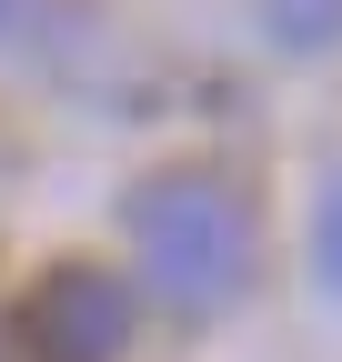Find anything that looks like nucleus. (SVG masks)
<instances>
[{"mask_svg":"<svg viewBox=\"0 0 342 362\" xmlns=\"http://www.w3.org/2000/svg\"><path fill=\"white\" fill-rule=\"evenodd\" d=\"M131 252H141V282L171 312H222L252 282V202L232 192L222 171H161L131 192Z\"/></svg>","mask_w":342,"mask_h":362,"instance_id":"1","label":"nucleus"},{"mask_svg":"<svg viewBox=\"0 0 342 362\" xmlns=\"http://www.w3.org/2000/svg\"><path fill=\"white\" fill-rule=\"evenodd\" d=\"M131 342V282L101 262H51L0 312V362H121Z\"/></svg>","mask_w":342,"mask_h":362,"instance_id":"2","label":"nucleus"},{"mask_svg":"<svg viewBox=\"0 0 342 362\" xmlns=\"http://www.w3.org/2000/svg\"><path fill=\"white\" fill-rule=\"evenodd\" d=\"M262 21L282 51H332L342 40V0H262Z\"/></svg>","mask_w":342,"mask_h":362,"instance_id":"3","label":"nucleus"},{"mask_svg":"<svg viewBox=\"0 0 342 362\" xmlns=\"http://www.w3.org/2000/svg\"><path fill=\"white\" fill-rule=\"evenodd\" d=\"M312 272L322 292H342V171L322 181V211H312Z\"/></svg>","mask_w":342,"mask_h":362,"instance_id":"4","label":"nucleus"}]
</instances>
